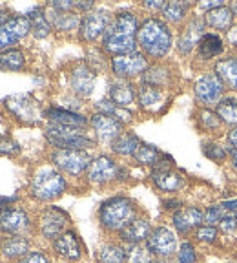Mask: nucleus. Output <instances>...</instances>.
<instances>
[{
    "instance_id": "obj_35",
    "label": "nucleus",
    "mask_w": 237,
    "mask_h": 263,
    "mask_svg": "<svg viewBox=\"0 0 237 263\" xmlns=\"http://www.w3.org/2000/svg\"><path fill=\"white\" fill-rule=\"evenodd\" d=\"M28 251H29V241L24 236H13V238H8L2 243V252L9 259L24 258L26 254H29Z\"/></svg>"
},
{
    "instance_id": "obj_36",
    "label": "nucleus",
    "mask_w": 237,
    "mask_h": 263,
    "mask_svg": "<svg viewBox=\"0 0 237 263\" xmlns=\"http://www.w3.org/2000/svg\"><path fill=\"white\" fill-rule=\"evenodd\" d=\"M95 108H97V111H103V114H108V115H111V117H115V119L121 121L123 124H128V123L133 121V114H131L128 108L117 106V104L111 103L110 99H103V101H98V103L95 104Z\"/></svg>"
},
{
    "instance_id": "obj_18",
    "label": "nucleus",
    "mask_w": 237,
    "mask_h": 263,
    "mask_svg": "<svg viewBox=\"0 0 237 263\" xmlns=\"http://www.w3.org/2000/svg\"><path fill=\"white\" fill-rule=\"evenodd\" d=\"M95 70L91 68L88 62H78L75 64V68L71 70V90L78 95V97H90L95 90Z\"/></svg>"
},
{
    "instance_id": "obj_16",
    "label": "nucleus",
    "mask_w": 237,
    "mask_h": 263,
    "mask_svg": "<svg viewBox=\"0 0 237 263\" xmlns=\"http://www.w3.org/2000/svg\"><path fill=\"white\" fill-rule=\"evenodd\" d=\"M205 18L203 16H190V21L184 24L183 31L179 35V41H177V49H179L181 55H188L192 53L193 49L197 48L201 37L205 35Z\"/></svg>"
},
{
    "instance_id": "obj_24",
    "label": "nucleus",
    "mask_w": 237,
    "mask_h": 263,
    "mask_svg": "<svg viewBox=\"0 0 237 263\" xmlns=\"http://www.w3.org/2000/svg\"><path fill=\"white\" fill-rule=\"evenodd\" d=\"M150 232H151V225L146 218H135L123 230H118V236L128 245H141V243L148 239Z\"/></svg>"
},
{
    "instance_id": "obj_28",
    "label": "nucleus",
    "mask_w": 237,
    "mask_h": 263,
    "mask_svg": "<svg viewBox=\"0 0 237 263\" xmlns=\"http://www.w3.org/2000/svg\"><path fill=\"white\" fill-rule=\"evenodd\" d=\"M26 16H28L29 24H31V35L35 39H46L51 33V29H53L51 22L48 21L46 9L41 8V6H35Z\"/></svg>"
},
{
    "instance_id": "obj_21",
    "label": "nucleus",
    "mask_w": 237,
    "mask_h": 263,
    "mask_svg": "<svg viewBox=\"0 0 237 263\" xmlns=\"http://www.w3.org/2000/svg\"><path fill=\"white\" fill-rule=\"evenodd\" d=\"M203 216L205 212L199 209V206H183L173 214V227L177 229V232L181 234H188L193 229H199L201 223H203Z\"/></svg>"
},
{
    "instance_id": "obj_27",
    "label": "nucleus",
    "mask_w": 237,
    "mask_h": 263,
    "mask_svg": "<svg viewBox=\"0 0 237 263\" xmlns=\"http://www.w3.org/2000/svg\"><path fill=\"white\" fill-rule=\"evenodd\" d=\"M49 11L46 13L48 15V21L51 22L55 29L58 31H75V29L81 28V21L82 16H78L75 11H68V13H62V11H55V9L48 8Z\"/></svg>"
},
{
    "instance_id": "obj_54",
    "label": "nucleus",
    "mask_w": 237,
    "mask_h": 263,
    "mask_svg": "<svg viewBox=\"0 0 237 263\" xmlns=\"http://www.w3.org/2000/svg\"><path fill=\"white\" fill-rule=\"evenodd\" d=\"M230 164H232V168L237 172V150H230Z\"/></svg>"
},
{
    "instance_id": "obj_50",
    "label": "nucleus",
    "mask_w": 237,
    "mask_h": 263,
    "mask_svg": "<svg viewBox=\"0 0 237 263\" xmlns=\"http://www.w3.org/2000/svg\"><path fill=\"white\" fill-rule=\"evenodd\" d=\"M164 4H166V2H163V0H146L143 6L148 9H151V11H163Z\"/></svg>"
},
{
    "instance_id": "obj_57",
    "label": "nucleus",
    "mask_w": 237,
    "mask_h": 263,
    "mask_svg": "<svg viewBox=\"0 0 237 263\" xmlns=\"http://www.w3.org/2000/svg\"><path fill=\"white\" fill-rule=\"evenodd\" d=\"M230 9H232V13H233V16L237 18V2H233L232 6H230Z\"/></svg>"
},
{
    "instance_id": "obj_23",
    "label": "nucleus",
    "mask_w": 237,
    "mask_h": 263,
    "mask_svg": "<svg viewBox=\"0 0 237 263\" xmlns=\"http://www.w3.org/2000/svg\"><path fill=\"white\" fill-rule=\"evenodd\" d=\"M151 181L159 190L164 192H177V190L184 189L186 185V177L175 168H163V170H153L151 172Z\"/></svg>"
},
{
    "instance_id": "obj_22",
    "label": "nucleus",
    "mask_w": 237,
    "mask_h": 263,
    "mask_svg": "<svg viewBox=\"0 0 237 263\" xmlns=\"http://www.w3.org/2000/svg\"><path fill=\"white\" fill-rule=\"evenodd\" d=\"M108 99L113 104H117V106L128 108L137 99V90H135V86L130 81L115 79V81L110 82V86H108Z\"/></svg>"
},
{
    "instance_id": "obj_46",
    "label": "nucleus",
    "mask_w": 237,
    "mask_h": 263,
    "mask_svg": "<svg viewBox=\"0 0 237 263\" xmlns=\"http://www.w3.org/2000/svg\"><path fill=\"white\" fill-rule=\"evenodd\" d=\"M21 152V144L11 137H0V156H15Z\"/></svg>"
},
{
    "instance_id": "obj_31",
    "label": "nucleus",
    "mask_w": 237,
    "mask_h": 263,
    "mask_svg": "<svg viewBox=\"0 0 237 263\" xmlns=\"http://www.w3.org/2000/svg\"><path fill=\"white\" fill-rule=\"evenodd\" d=\"M192 9L190 2H179V0H173V2H166L163 8V16L164 22H170V24H183L186 18H188V13Z\"/></svg>"
},
{
    "instance_id": "obj_5",
    "label": "nucleus",
    "mask_w": 237,
    "mask_h": 263,
    "mask_svg": "<svg viewBox=\"0 0 237 263\" xmlns=\"http://www.w3.org/2000/svg\"><path fill=\"white\" fill-rule=\"evenodd\" d=\"M68 189V181L58 170L41 168L31 181V196L38 201H53Z\"/></svg>"
},
{
    "instance_id": "obj_32",
    "label": "nucleus",
    "mask_w": 237,
    "mask_h": 263,
    "mask_svg": "<svg viewBox=\"0 0 237 263\" xmlns=\"http://www.w3.org/2000/svg\"><path fill=\"white\" fill-rule=\"evenodd\" d=\"M170 82V68L163 64H153L148 66V70L141 75V84H148V86H155L163 90Z\"/></svg>"
},
{
    "instance_id": "obj_2",
    "label": "nucleus",
    "mask_w": 237,
    "mask_h": 263,
    "mask_svg": "<svg viewBox=\"0 0 237 263\" xmlns=\"http://www.w3.org/2000/svg\"><path fill=\"white\" fill-rule=\"evenodd\" d=\"M137 44L150 59H164L173 46V33L159 16H146L137 29Z\"/></svg>"
},
{
    "instance_id": "obj_45",
    "label": "nucleus",
    "mask_w": 237,
    "mask_h": 263,
    "mask_svg": "<svg viewBox=\"0 0 237 263\" xmlns=\"http://www.w3.org/2000/svg\"><path fill=\"white\" fill-rule=\"evenodd\" d=\"M219 236V230L212 225H201L199 229L195 230V238L203 243H213Z\"/></svg>"
},
{
    "instance_id": "obj_52",
    "label": "nucleus",
    "mask_w": 237,
    "mask_h": 263,
    "mask_svg": "<svg viewBox=\"0 0 237 263\" xmlns=\"http://www.w3.org/2000/svg\"><path fill=\"white\" fill-rule=\"evenodd\" d=\"M221 6H225V2L223 0H206V2H201L199 4V8H203V9H206V11H212V9H215V8H221Z\"/></svg>"
},
{
    "instance_id": "obj_40",
    "label": "nucleus",
    "mask_w": 237,
    "mask_h": 263,
    "mask_svg": "<svg viewBox=\"0 0 237 263\" xmlns=\"http://www.w3.org/2000/svg\"><path fill=\"white\" fill-rule=\"evenodd\" d=\"M197 121H199V126L203 130H219L223 124V121L219 119V115H217L215 110H210V108H201L199 114H197Z\"/></svg>"
},
{
    "instance_id": "obj_19",
    "label": "nucleus",
    "mask_w": 237,
    "mask_h": 263,
    "mask_svg": "<svg viewBox=\"0 0 237 263\" xmlns=\"http://www.w3.org/2000/svg\"><path fill=\"white\" fill-rule=\"evenodd\" d=\"M44 117L48 119L49 124H62V126H71V128H84L90 124V119L84 117L82 114H77L73 110L61 106H49L44 110Z\"/></svg>"
},
{
    "instance_id": "obj_41",
    "label": "nucleus",
    "mask_w": 237,
    "mask_h": 263,
    "mask_svg": "<svg viewBox=\"0 0 237 263\" xmlns=\"http://www.w3.org/2000/svg\"><path fill=\"white\" fill-rule=\"evenodd\" d=\"M203 154L208 157L213 163H223V161L228 159L230 150L225 146H221L219 143H213V141H208V143L203 144Z\"/></svg>"
},
{
    "instance_id": "obj_9",
    "label": "nucleus",
    "mask_w": 237,
    "mask_h": 263,
    "mask_svg": "<svg viewBox=\"0 0 237 263\" xmlns=\"http://www.w3.org/2000/svg\"><path fill=\"white\" fill-rule=\"evenodd\" d=\"M51 163L61 172L77 177L88 170V166L91 163V157L86 150H55L51 154Z\"/></svg>"
},
{
    "instance_id": "obj_10",
    "label": "nucleus",
    "mask_w": 237,
    "mask_h": 263,
    "mask_svg": "<svg viewBox=\"0 0 237 263\" xmlns=\"http://www.w3.org/2000/svg\"><path fill=\"white\" fill-rule=\"evenodd\" d=\"M111 18L113 16H111V13L108 9H93V11L86 13V15L82 16L81 28H78L81 39L86 42H93L97 39H103Z\"/></svg>"
},
{
    "instance_id": "obj_34",
    "label": "nucleus",
    "mask_w": 237,
    "mask_h": 263,
    "mask_svg": "<svg viewBox=\"0 0 237 263\" xmlns=\"http://www.w3.org/2000/svg\"><path fill=\"white\" fill-rule=\"evenodd\" d=\"M215 111L219 115V119L225 124H228L232 128L237 126V97H233V95L226 97L225 95L215 106Z\"/></svg>"
},
{
    "instance_id": "obj_30",
    "label": "nucleus",
    "mask_w": 237,
    "mask_h": 263,
    "mask_svg": "<svg viewBox=\"0 0 237 263\" xmlns=\"http://www.w3.org/2000/svg\"><path fill=\"white\" fill-rule=\"evenodd\" d=\"M141 143H143V141L137 137V134H133V132H123V134L111 143V152L117 154V156L133 157V154L137 152V148H139Z\"/></svg>"
},
{
    "instance_id": "obj_6",
    "label": "nucleus",
    "mask_w": 237,
    "mask_h": 263,
    "mask_svg": "<svg viewBox=\"0 0 237 263\" xmlns=\"http://www.w3.org/2000/svg\"><path fill=\"white\" fill-rule=\"evenodd\" d=\"M4 106L18 123L24 124H38L44 117L41 103L29 93L11 95L4 101Z\"/></svg>"
},
{
    "instance_id": "obj_42",
    "label": "nucleus",
    "mask_w": 237,
    "mask_h": 263,
    "mask_svg": "<svg viewBox=\"0 0 237 263\" xmlns=\"http://www.w3.org/2000/svg\"><path fill=\"white\" fill-rule=\"evenodd\" d=\"M126 263H153V254L148 251V247L131 245L126 251Z\"/></svg>"
},
{
    "instance_id": "obj_51",
    "label": "nucleus",
    "mask_w": 237,
    "mask_h": 263,
    "mask_svg": "<svg viewBox=\"0 0 237 263\" xmlns=\"http://www.w3.org/2000/svg\"><path fill=\"white\" fill-rule=\"evenodd\" d=\"M226 41L232 48H237V24H233L232 28L226 31Z\"/></svg>"
},
{
    "instance_id": "obj_43",
    "label": "nucleus",
    "mask_w": 237,
    "mask_h": 263,
    "mask_svg": "<svg viewBox=\"0 0 237 263\" xmlns=\"http://www.w3.org/2000/svg\"><path fill=\"white\" fill-rule=\"evenodd\" d=\"M226 216L225 209H223L221 205H212L208 206V209L205 210V216H203V221H205V225H219V223L223 221V218Z\"/></svg>"
},
{
    "instance_id": "obj_20",
    "label": "nucleus",
    "mask_w": 237,
    "mask_h": 263,
    "mask_svg": "<svg viewBox=\"0 0 237 263\" xmlns=\"http://www.w3.org/2000/svg\"><path fill=\"white\" fill-rule=\"evenodd\" d=\"M53 249L61 258L68 261H78L82 258V243L73 230H66L53 241Z\"/></svg>"
},
{
    "instance_id": "obj_49",
    "label": "nucleus",
    "mask_w": 237,
    "mask_h": 263,
    "mask_svg": "<svg viewBox=\"0 0 237 263\" xmlns=\"http://www.w3.org/2000/svg\"><path fill=\"white\" fill-rule=\"evenodd\" d=\"M226 144H228V150H237V126L228 130V134H226Z\"/></svg>"
},
{
    "instance_id": "obj_8",
    "label": "nucleus",
    "mask_w": 237,
    "mask_h": 263,
    "mask_svg": "<svg viewBox=\"0 0 237 263\" xmlns=\"http://www.w3.org/2000/svg\"><path fill=\"white\" fill-rule=\"evenodd\" d=\"M110 68L117 79H130L143 75L148 70V57L143 51H131L126 55H118V57H111Z\"/></svg>"
},
{
    "instance_id": "obj_48",
    "label": "nucleus",
    "mask_w": 237,
    "mask_h": 263,
    "mask_svg": "<svg viewBox=\"0 0 237 263\" xmlns=\"http://www.w3.org/2000/svg\"><path fill=\"white\" fill-rule=\"evenodd\" d=\"M18 263H49L48 256L44 254V252L41 251H35V252H29V254H26L24 258L18 259Z\"/></svg>"
},
{
    "instance_id": "obj_25",
    "label": "nucleus",
    "mask_w": 237,
    "mask_h": 263,
    "mask_svg": "<svg viewBox=\"0 0 237 263\" xmlns=\"http://www.w3.org/2000/svg\"><path fill=\"white\" fill-rule=\"evenodd\" d=\"M223 51H225V42L217 33L206 31L197 44V57L201 61H212V59L219 57Z\"/></svg>"
},
{
    "instance_id": "obj_3",
    "label": "nucleus",
    "mask_w": 237,
    "mask_h": 263,
    "mask_svg": "<svg viewBox=\"0 0 237 263\" xmlns=\"http://www.w3.org/2000/svg\"><path fill=\"white\" fill-rule=\"evenodd\" d=\"M137 206L126 196H113L101 205L98 221L108 230H123L137 216Z\"/></svg>"
},
{
    "instance_id": "obj_12",
    "label": "nucleus",
    "mask_w": 237,
    "mask_h": 263,
    "mask_svg": "<svg viewBox=\"0 0 237 263\" xmlns=\"http://www.w3.org/2000/svg\"><path fill=\"white\" fill-rule=\"evenodd\" d=\"M118 172H121V166L117 164V161L111 156L101 154V156L91 159L86 170V177L93 185H104V183L118 179Z\"/></svg>"
},
{
    "instance_id": "obj_53",
    "label": "nucleus",
    "mask_w": 237,
    "mask_h": 263,
    "mask_svg": "<svg viewBox=\"0 0 237 263\" xmlns=\"http://www.w3.org/2000/svg\"><path fill=\"white\" fill-rule=\"evenodd\" d=\"M183 201L181 199H168V201H164V209L166 210H179V209H183Z\"/></svg>"
},
{
    "instance_id": "obj_38",
    "label": "nucleus",
    "mask_w": 237,
    "mask_h": 263,
    "mask_svg": "<svg viewBox=\"0 0 237 263\" xmlns=\"http://www.w3.org/2000/svg\"><path fill=\"white\" fill-rule=\"evenodd\" d=\"M163 154L159 152V148L153 146L150 143H141L137 152L133 154V159L137 161L139 164H146V166H155L157 161L161 159Z\"/></svg>"
},
{
    "instance_id": "obj_7",
    "label": "nucleus",
    "mask_w": 237,
    "mask_h": 263,
    "mask_svg": "<svg viewBox=\"0 0 237 263\" xmlns=\"http://www.w3.org/2000/svg\"><path fill=\"white\" fill-rule=\"evenodd\" d=\"M225 90H226L225 82L221 81V77H219L215 71L201 73L199 77H197L195 84H193L195 99L205 108L217 106L219 101L225 97Z\"/></svg>"
},
{
    "instance_id": "obj_47",
    "label": "nucleus",
    "mask_w": 237,
    "mask_h": 263,
    "mask_svg": "<svg viewBox=\"0 0 237 263\" xmlns=\"http://www.w3.org/2000/svg\"><path fill=\"white\" fill-rule=\"evenodd\" d=\"M219 229L225 232H235L237 230V214H226L223 221L219 223Z\"/></svg>"
},
{
    "instance_id": "obj_55",
    "label": "nucleus",
    "mask_w": 237,
    "mask_h": 263,
    "mask_svg": "<svg viewBox=\"0 0 237 263\" xmlns=\"http://www.w3.org/2000/svg\"><path fill=\"white\" fill-rule=\"evenodd\" d=\"M9 18H11V16H9V13L4 11V9H0V28H2V26H4Z\"/></svg>"
},
{
    "instance_id": "obj_1",
    "label": "nucleus",
    "mask_w": 237,
    "mask_h": 263,
    "mask_svg": "<svg viewBox=\"0 0 237 263\" xmlns=\"http://www.w3.org/2000/svg\"><path fill=\"white\" fill-rule=\"evenodd\" d=\"M137 29L139 21L131 11H118L103 35V51L111 57L137 51Z\"/></svg>"
},
{
    "instance_id": "obj_39",
    "label": "nucleus",
    "mask_w": 237,
    "mask_h": 263,
    "mask_svg": "<svg viewBox=\"0 0 237 263\" xmlns=\"http://www.w3.org/2000/svg\"><path fill=\"white\" fill-rule=\"evenodd\" d=\"M98 261L101 263H126V249L121 245H104L98 252Z\"/></svg>"
},
{
    "instance_id": "obj_14",
    "label": "nucleus",
    "mask_w": 237,
    "mask_h": 263,
    "mask_svg": "<svg viewBox=\"0 0 237 263\" xmlns=\"http://www.w3.org/2000/svg\"><path fill=\"white\" fill-rule=\"evenodd\" d=\"M90 124L95 132V137L101 143L111 144L124 132V124L121 121H117L108 114H103V111H95L90 117Z\"/></svg>"
},
{
    "instance_id": "obj_29",
    "label": "nucleus",
    "mask_w": 237,
    "mask_h": 263,
    "mask_svg": "<svg viewBox=\"0 0 237 263\" xmlns=\"http://www.w3.org/2000/svg\"><path fill=\"white\" fill-rule=\"evenodd\" d=\"M213 71L221 77L225 86L237 91V57H225L221 61H215Z\"/></svg>"
},
{
    "instance_id": "obj_56",
    "label": "nucleus",
    "mask_w": 237,
    "mask_h": 263,
    "mask_svg": "<svg viewBox=\"0 0 237 263\" xmlns=\"http://www.w3.org/2000/svg\"><path fill=\"white\" fill-rule=\"evenodd\" d=\"M153 263H173V261L170 258H159V259H155Z\"/></svg>"
},
{
    "instance_id": "obj_33",
    "label": "nucleus",
    "mask_w": 237,
    "mask_h": 263,
    "mask_svg": "<svg viewBox=\"0 0 237 263\" xmlns=\"http://www.w3.org/2000/svg\"><path fill=\"white\" fill-rule=\"evenodd\" d=\"M26 68V55L22 49H6L0 51V71H21Z\"/></svg>"
},
{
    "instance_id": "obj_11",
    "label": "nucleus",
    "mask_w": 237,
    "mask_h": 263,
    "mask_svg": "<svg viewBox=\"0 0 237 263\" xmlns=\"http://www.w3.org/2000/svg\"><path fill=\"white\" fill-rule=\"evenodd\" d=\"M146 247L157 258H172L177 252V236L168 227H155L148 236Z\"/></svg>"
},
{
    "instance_id": "obj_15",
    "label": "nucleus",
    "mask_w": 237,
    "mask_h": 263,
    "mask_svg": "<svg viewBox=\"0 0 237 263\" xmlns=\"http://www.w3.org/2000/svg\"><path fill=\"white\" fill-rule=\"evenodd\" d=\"M70 223V216L58 206H48L44 212L41 214V232L44 238L48 239H57L62 232H66V225Z\"/></svg>"
},
{
    "instance_id": "obj_4",
    "label": "nucleus",
    "mask_w": 237,
    "mask_h": 263,
    "mask_svg": "<svg viewBox=\"0 0 237 263\" xmlns=\"http://www.w3.org/2000/svg\"><path fill=\"white\" fill-rule=\"evenodd\" d=\"M46 139L57 150H88L95 144L82 128L62 126V124H49L46 126Z\"/></svg>"
},
{
    "instance_id": "obj_37",
    "label": "nucleus",
    "mask_w": 237,
    "mask_h": 263,
    "mask_svg": "<svg viewBox=\"0 0 237 263\" xmlns=\"http://www.w3.org/2000/svg\"><path fill=\"white\" fill-rule=\"evenodd\" d=\"M137 99L144 110H151L163 101V90L155 86H148V84H141L139 91H137Z\"/></svg>"
},
{
    "instance_id": "obj_44",
    "label": "nucleus",
    "mask_w": 237,
    "mask_h": 263,
    "mask_svg": "<svg viewBox=\"0 0 237 263\" xmlns=\"http://www.w3.org/2000/svg\"><path fill=\"white\" fill-rule=\"evenodd\" d=\"M177 261L179 263H195L197 261V252L193 243L183 241L181 247L177 249Z\"/></svg>"
},
{
    "instance_id": "obj_13",
    "label": "nucleus",
    "mask_w": 237,
    "mask_h": 263,
    "mask_svg": "<svg viewBox=\"0 0 237 263\" xmlns=\"http://www.w3.org/2000/svg\"><path fill=\"white\" fill-rule=\"evenodd\" d=\"M31 33V24H29L28 16H11L2 28H0V51L11 49L15 44L28 37Z\"/></svg>"
},
{
    "instance_id": "obj_26",
    "label": "nucleus",
    "mask_w": 237,
    "mask_h": 263,
    "mask_svg": "<svg viewBox=\"0 0 237 263\" xmlns=\"http://www.w3.org/2000/svg\"><path fill=\"white\" fill-rule=\"evenodd\" d=\"M205 24L208 28L213 29H219V31H228L230 28L233 26V13L230 9V6H221V8H215L212 11H206L205 13Z\"/></svg>"
},
{
    "instance_id": "obj_17",
    "label": "nucleus",
    "mask_w": 237,
    "mask_h": 263,
    "mask_svg": "<svg viewBox=\"0 0 237 263\" xmlns=\"http://www.w3.org/2000/svg\"><path fill=\"white\" fill-rule=\"evenodd\" d=\"M31 221L26 210L16 206H0V230L8 234L21 236L29 229Z\"/></svg>"
}]
</instances>
